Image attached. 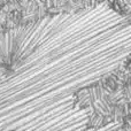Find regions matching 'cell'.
Segmentation results:
<instances>
[]
</instances>
